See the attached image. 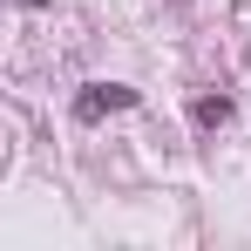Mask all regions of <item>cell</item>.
<instances>
[{"label":"cell","instance_id":"cell-1","mask_svg":"<svg viewBox=\"0 0 251 251\" xmlns=\"http://www.w3.org/2000/svg\"><path fill=\"white\" fill-rule=\"evenodd\" d=\"M129 102H136V88H123V82H95L82 102H75V116H82V123H102L109 109H129Z\"/></svg>","mask_w":251,"mask_h":251},{"label":"cell","instance_id":"cell-2","mask_svg":"<svg viewBox=\"0 0 251 251\" xmlns=\"http://www.w3.org/2000/svg\"><path fill=\"white\" fill-rule=\"evenodd\" d=\"M190 116H197L204 129H217V123H231V102H224V95H204V102H197Z\"/></svg>","mask_w":251,"mask_h":251},{"label":"cell","instance_id":"cell-3","mask_svg":"<svg viewBox=\"0 0 251 251\" xmlns=\"http://www.w3.org/2000/svg\"><path fill=\"white\" fill-rule=\"evenodd\" d=\"M21 7H48V0H21Z\"/></svg>","mask_w":251,"mask_h":251}]
</instances>
